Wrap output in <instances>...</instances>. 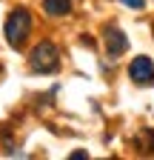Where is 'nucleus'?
Returning <instances> with one entry per match:
<instances>
[{
  "label": "nucleus",
  "mask_w": 154,
  "mask_h": 160,
  "mask_svg": "<svg viewBox=\"0 0 154 160\" xmlns=\"http://www.w3.org/2000/svg\"><path fill=\"white\" fill-rule=\"evenodd\" d=\"M3 32H6V40H9L12 49H23L26 37L31 32V14L26 9H14L9 14V20H6V29Z\"/></svg>",
  "instance_id": "nucleus-1"
},
{
  "label": "nucleus",
  "mask_w": 154,
  "mask_h": 160,
  "mask_svg": "<svg viewBox=\"0 0 154 160\" xmlns=\"http://www.w3.org/2000/svg\"><path fill=\"white\" fill-rule=\"evenodd\" d=\"M29 66H31V72H40V74H51L57 66H60L54 43H49V40L37 43V46H34V52H31V57H29Z\"/></svg>",
  "instance_id": "nucleus-2"
},
{
  "label": "nucleus",
  "mask_w": 154,
  "mask_h": 160,
  "mask_svg": "<svg viewBox=\"0 0 154 160\" xmlns=\"http://www.w3.org/2000/svg\"><path fill=\"white\" fill-rule=\"evenodd\" d=\"M128 77L134 80V83H140V86H151L154 83V63L148 57H134L131 60V66H128Z\"/></svg>",
  "instance_id": "nucleus-3"
},
{
  "label": "nucleus",
  "mask_w": 154,
  "mask_h": 160,
  "mask_svg": "<svg viewBox=\"0 0 154 160\" xmlns=\"http://www.w3.org/2000/svg\"><path fill=\"white\" fill-rule=\"evenodd\" d=\"M106 49H108V54H111V57H120V54L128 49V40H126V34H123L120 29L108 26V29H106Z\"/></svg>",
  "instance_id": "nucleus-4"
},
{
  "label": "nucleus",
  "mask_w": 154,
  "mask_h": 160,
  "mask_svg": "<svg viewBox=\"0 0 154 160\" xmlns=\"http://www.w3.org/2000/svg\"><path fill=\"white\" fill-rule=\"evenodd\" d=\"M43 6H46V12L54 14V17H63V14L71 12V3H69V0H43Z\"/></svg>",
  "instance_id": "nucleus-5"
},
{
  "label": "nucleus",
  "mask_w": 154,
  "mask_h": 160,
  "mask_svg": "<svg viewBox=\"0 0 154 160\" xmlns=\"http://www.w3.org/2000/svg\"><path fill=\"white\" fill-rule=\"evenodd\" d=\"M120 3H126V6H131V9H143L146 0H120Z\"/></svg>",
  "instance_id": "nucleus-6"
},
{
  "label": "nucleus",
  "mask_w": 154,
  "mask_h": 160,
  "mask_svg": "<svg viewBox=\"0 0 154 160\" xmlns=\"http://www.w3.org/2000/svg\"><path fill=\"white\" fill-rule=\"evenodd\" d=\"M143 137L148 140V152H154V129H148V132H143Z\"/></svg>",
  "instance_id": "nucleus-7"
},
{
  "label": "nucleus",
  "mask_w": 154,
  "mask_h": 160,
  "mask_svg": "<svg viewBox=\"0 0 154 160\" xmlns=\"http://www.w3.org/2000/svg\"><path fill=\"white\" fill-rule=\"evenodd\" d=\"M86 157H89L86 152H74V154H71V160H86Z\"/></svg>",
  "instance_id": "nucleus-8"
}]
</instances>
